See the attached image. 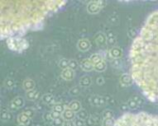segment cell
<instances>
[{
	"instance_id": "cell-1",
	"label": "cell",
	"mask_w": 158,
	"mask_h": 126,
	"mask_svg": "<svg viewBox=\"0 0 158 126\" xmlns=\"http://www.w3.org/2000/svg\"><path fill=\"white\" fill-rule=\"evenodd\" d=\"M129 60L135 83L148 99L158 101V10L148 17L138 32Z\"/></svg>"
},
{
	"instance_id": "cell-2",
	"label": "cell",
	"mask_w": 158,
	"mask_h": 126,
	"mask_svg": "<svg viewBox=\"0 0 158 126\" xmlns=\"http://www.w3.org/2000/svg\"><path fill=\"white\" fill-rule=\"evenodd\" d=\"M64 0H2L1 37L25 32L65 6Z\"/></svg>"
},
{
	"instance_id": "cell-3",
	"label": "cell",
	"mask_w": 158,
	"mask_h": 126,
	"mask_svg": "<svg viewBox=\"0 0 158 126\" xmlns=\"http://www.w3.org/2000/svg\"><path fill=\"white\" fill-rule=\"evenodd\" d=\"M115 126H158V116L146 112L126 113L117 119Z\"/></svg>"
},
{
	"instance_id": "cell-4",
	"label": "cell",
	"mask_w": 158,
	"mask_h": 126,
	"mask_svg": "<svg viewBox=\"0 0 158 126\" xmlns=\"http://www.w3.org/2000/svg\"><path fill=\"white\" fill-rule=\"evenodd\" d=\"M7 47L15 52H22L27 49L29 46V43L24 38H18V37H12L10 36L7 40Z\"/></svg>"
},
{
	"instance_id": "cell-5",
	"label": "cell",
	"mask_w": 158,
	"mask_h": 126,
	"mask_svg": "<svg viewBox=\"0 0 158 126\" xmlns=\"http://www.w3.org/2000/svg\"><path fill=\"white\" fill-rule=\"evenodd\" d=\"M106 5L105 1L98 0V1H91L87 5V11L89 13H98L99 11Z\"/></svg>"
},
{
	"instance_id": "cell-6",
	"label": "cell",
	"mask_w": 158,
	"mask_h": 126,
	"mask_svg": "<svg viewBox=\"0 0 158 126\" xmlns=\"http://www.w3.org/2000/svg\"><path fill=\"white\" fill-rule=\"evenodd\" d=\"M123 55V50L118 46H114L109 50V56L113 60H118Z\"/></svg>"
},
{
	"instance_id": "cell-7",
	"label": "cell",
	"mask_w": 158,
	"mask_h": 126,
	"mask_svg": "<svg viewBox=\"0 0 158 126\" xmlns=\"http://www.w3.org/2000/svg\"><path fill=\"white\" fill-rule=\"evenodd\" d=\"M77 48L80 51L85 52L90 48V42L87 39H81L78 41Z\"/></svg>"
},
{
	"instance_id": "cell-8",
	"label": "cell",
	"mask_w": 158,
	"mask_h": 126,
	"mask_svg": "<svg viewBox=\"0 0 158 126\" xmlns=\"http://www.w3.org/2000/svg\"><path fill=\"white\" fill-rule=\"evenodd\" d=\"M95 43L98 45V46H103L107 44V35L103 33V32H98L95 36Z\"/></svg>"
},
{
	"instance_id": "cell-9",
	"label": "cell",
	"mask_w": 158,
	"mask_h": 126,
	"mask_svg": "<svg viewBox=\"0 0 158 126\" xmlns=\"http://www.w3.org/2000/svg\"><path fill=\"white\" fill-rule=\"evenodd\" d=\"M80 68L84 72H91L94 69V64L89 59H85L80 63Z\"/></svg>"
},
{
	"instance_id": "cell-10",
	"label": "cell",
	"mask_w": 158,
	"mask_h": 126,
	"mask_svg": "<svg viewBox=\"0 0 158 126\" xmlns=\"http://www.w3.org/2000/svg\"><path fill=\"white\" fill-rule=\"evenodd\" d=\"M61 77L66 81H70L72 80L75 77V71L72 70L70 68L68 69H66L62 70L61 72Z\"/></svg>"
},
{
	"instance_id": "cell-11",
	"label": "cell",
	"mask_w": 158,
	"mask_h": 126,
	"mask_svg": "<svg viewBox=\"0 0 158 126\" xmlns=\"http://www.w3.org/2000/svg\"><path fill=\"white\" fill-rule=\"evenodd\" d=\"M120 83L123 85V86H130L133 83V78L132 77L131 74H123L121 77H120Z\"/></svg>"
},
{
	"instance_id": "cell-12",
	"label": "cell",
	"mask_w": 158,
	"mask_h": 126,
	"mask_svg": "<svg viewBox=\"0 0 158 126\" xmlns=\"http://www.w3.org/2000/svg\"><path fill=\"white\" fill-rule=\"evenodd\" d=\"M62 117L66 121H72L75 117V113L74 111H72L70 109L66 107L65 111L63 112V114H62Z\"/></svg>"
},
{
	"instance_id": "cell-13",
	"label": "cell",
	"mask_w": 158,
	"mask_h": 126,
	"mask_svg": "<svg viewBox=\"0 0 158 126\" xmlns=\"http://www.w3.org/2000/svg\"><path fill=\"white\" fill-rule=\"evenodd\" d=\"M23 105H24V99L22 97H15L11 103V106H13L14 109L21 108Z\"/></svg>"
},
{
	"instance_id": "cell-14",
	"label": "cell",
	"mask_w": 158,
	"mask_h": 126,
	"mask_svg": "<svg viewBox=\"0 0 158 126\" xmlns=\"http://www.w3.org/2000/svg\"><path fill=\"white\" fill-rule=\"evenodd\" d=\"M35 86V82L33 80H32V79H27V80H25L24 82H23V84H22L23 89H24L26 91L34 90Z\"/></svg>"
},
{
	"instance_id": "cell-15",
	"label": "cell",
	"mask_w": 158,
	"mask_h": 126,
	"mask_svg": "<svg viewBox=\"0 0 158 126\" xmlns=\"http://www.w3.org/2000/svg\"><path fill=\"white\" fill-rule=\"evenodd\" d=\"M91 102L94 105L101 106V105L105 104V99H104V97H100V96H94L91 98Z\"/></svg>"
},
{
	"instance_id": "cell-16",
	"label": "cell",
	"mask_w": 158,
	"mask_h": 126,
	"mask_svg": "<svg viewBox=\"0 0 158 126\" xmlns=\"http://www.w3.org/2000/svg\"><path fill=\"white\" fill-rule=\"evenodd\" d=\"M30 120H31V118H30L25 112L21 113V114L18 116V123L21 124V125H28V124L30 123Z\"/></svg>"
},
{
	"instance_id": "cell-17",
	"label": "cell",
	"mask_w": 158,
	"mask_h": 126,
	"mask_svg": "<svg viewBox=\"0 0 158 126\" xmlns=\"http://www.w3.org/2000/svg\"><path fill=\"white\" fill-rule=\"evenodd\" d=\"M92 84L91 77L88 75H84L80 79V85L83 88H88Z\"/></svg>"
},
{
	"instance_id": "cell-18",
	"label": "cell",
	"mask_w": 158,
	"mask_h": 126,
	"mask_svg": "<svg viewBox=\"0 0 158 126\" xmlns=\"http://www.w3.org/2000/svg\"><path fill=\"white\" fill-rule=\"evenodd\" d=\"M67 107L76 114L77 112H79L81 110V104L80 102H78V101H72L71 102H70V104L68 105Z\"/></svg>"
},
{
	"instance_id": "cell-19",
	"label": "cell",
	"mask_w": 158,
	"mask_h": 126,
	"mask_svg": "<svg viewBox=\"0 0 158 126\" xmlns=\"http://www.w3.org/2000/svg\"><path fill=\"white\" fill-rule=\"evenodd\" d=\"M106 68H107V63L104 60L99 61L98 63H95L94 65V69L97 72H104V71H105Z\"/></svg>"
},
{
	"instance_id": "cell-20",
	"label": "cell",
	"mask_w": 158,
	"mask_h": 126,
	"mask_svg": "<svg viewBox=\"0 0 158 126\" xmlns=\"http://www.w3.org/2000/svg\"><path fill=\"white\" fill-rule=\"evenodd\" d=\"M38 96L39 92L36 90H32L26 92V98L29 101H35L38 98Z\"/></svg>"
},
{
	"instance_id": "cell-21",
	"label": "cell",
	"mask_w": 158,
	"mask_h": 126,
	"mask_svg": "<svg viewBox=\"0 0 158 126\" xmlns=\"http://www.w3.org/2000/svg\"><path fill=\"white\" fill-rule=\"evenodd\" d=\"M66 106L64 105L63 103H56L55 105H53V109L52 111L56 112H58L59 114H60L61 116H62V114H63V112L65 111V110H66Z\"/></svg>"
},
{
	"instance_id": "cell-22",
	"label": "cell",
	"mask_w": 158,
	"mask_h": 126,
	"mask_svg": "<svg viewBox=\"0 0 158 126\" xmlns=\"http://www.w3.org/2000/svg\"><path fill=\"white\" fill-rule=\"evenodd\" d=\"M116 120L113 119V117L111 118H104L102 121V126H115Z\"/></svg>"
},
{
	"instance_id": "cell-23",
	"label": "cell",
	"mask_w": 158,
	"mask_h": 126,
	"mask_svg": "<svg viewBox=\"0 0 158 126\" xmlns=\"http://www.w3.org/2000/svg\"><path fill=\"white\" fill-rule=\"evenodd\" d=\"M42 101L47 105H50L54 102V97L51 94H45L42 97Z\"/></svg>"
},
{
	"instance_id": "cell-24",
	"label": "cell",
	"mask_w": 158,
	"mask_h": 126,
	"mask_svg": "<svg viewBox=\"0 0 158 126\" xmlns=\"http://www.w3.org/2000/svg\"><path fill=\"white\" fill-rule=\"evenodd\" d=\"M89 60H90V61L93 63V64L95 65V63H98L99 61L103 60V58L102 56L100 55H98V54H94V55H92L90 56Z\"/></svg>"
},
{
	"instance_id": "cell-25",
	"label": "cell",
	"mask_w": 158,
	"mask_h": 126,
	"mask_svg": "<svg viewBox=\"0 0 158 126\" xmlns=\"http://www.w3.org/2000/svg\"><path fill=\"white\" fill-rule=\"evenodd\" d=\"M4 85L7 88H13L15 86V81L12 78V77H7L5 81H4Z\"/></svg>"
},
{
	"instance_id": "cell-26",
	"label": "cell",
	"mask_w": 158,
	"mask_h": 126,
	"mask_svg": "<svg viewBox=\"0 0 158 126\" xmlns=\"http://www.w3.org/2000/svg\"><path fill=\"white\" fill-rule=\"evenodd\" d=\"M76 116H77L78 119H83V120H84V119H87L89 117L88 113L85 111L84 110H82V109H81L80 111L76 113Z\"/></svg>"
},
{
	"instance_id": "cell-27",
	"label": "cell",
	"mask_w": 158,
	"mask_h": 126,
	"mask_svg": "<svg viewBox=\"0 0 158 126\" xmlns=\"http://www.w3.org/2000/svg\"><path fill=\"white\" fill-rule=\"evenodd\" d=\"M138 35V32H137V30L135 28H129L128 31H127V36L129 38H133V39H136V37Z\"/></svg>"
},
{
	"instance_id": "cell-28",
	"label": "cell",
	"mask_w": 158,
	"mask_h": 126,
	"mask_svg": "<svg viewBox=\"0 0 158 126\" xmlns=\"http://www.w3.org/2000/svg\"><path fill=\"white\" fill-rule=\"evenodd\" d=\"M69 63H70V60H68L67 59H62L59 62V67L60 69H62V70L66 69L69 68Z\"/></svg>"
},
{
	"instance_id": "cell-29",
	"label": "cell",
	"mask_w": 158,
	"mask_h": 126,
	"mask_svg": "<svg viewBox=\"0 0 158 126\" xmlns=\"http://www.w3.org/2000/svg\"><path fill=\"white\" fill-rule=\"evenodd\" d=\"M65 119H63V117L61 116L60 118H57V119H55L53 120L52 125L53 126H63L64 124H65Z\"/></svg>"
},
{
	"instance_id": "cell-30",
	"label": "cell",
	"mask_w": 158,
	"mask_h": 126,
	"mask_svg": "<svg viewBox=\"0 0 158 126\" xmlns=\"http://www.w3.org/2000/svg\"><path fill=\"white\" fill-rule=\"evenodd\" d=\"M137 104H138V103H137L136 101H134L133 98L130 99V100H128V102L127 103V105L128 106V108L132 109V110H135V109L137 108Z\"/></svg>"
},
{
	"instance_id": "cell-31",
	"label": "cell",
	"mask_w": 158,
	"mask_h": 126,
	"mask_svg": "<svg viewBox=\"0 0 158 126\" xmlns=\"http://www.w3.org/2000/svg\"><path fill=\"white\" fill-rule=\"evenodd\" d=\"M43 119L45 120V122L49 123V124H52L53 122V119L51 117V112H46L43 115Z\"/></svg>"
},
{
	"instance_id": "cell-32",
	"label": "cell",
	"mask_w": 158,
	"mask_h": 126,
	"mask_svg": "<svg viewBox=\"0 0 158 126\" xmlns=\"http://www.w3.org/2000/svg\"><path fill=\"white\" fill-rule=\"evenodd\" d=\"M80 93V87H77V86L76 87H73L70 90V94L71 96L75 97V96H78Z\"/></svg>"
},
{
	"instance_id": "cell-33",
	"label": "cell",
	"mask_w": 158,
	"mask_h": 126,
	"mask_svg": "<svg viewBox=\"0 0 158 126\" xmlns=\"http://www.w3.org/2000/svg\"><path fill=\"white\" fill-rule=\"evenodd\" d=\"M1 119L4 121H7V120H9L11 119V114L8 111H2V114H1Z\"/></svg>"
},
{
	"instance_id": "cell-34",
	"label": "cell",
	"mask_w": 158,
	"mask_h": 126,
	"mask_svg": "<svg viewBox=\"0 0 158 126\" xmlns=\"http://www.w3.org/2000/svg\"><path fill=\"white\" fill-rule=\"evenodd\" d=\"M78 66H79V64H78L76 60H70V63H69V68H70V69H71L75 71V70L77 69Z\"/></svg>"
},
{
	"instance_id": "cell-35",
	"label": "cell",
	"mask_w": 158,
	"mask_h": 126,
	"mask_svg": "<svg viewBox=\"0 0 158 126\" xmlns=\"http://www.w3.org/2000/svg\"><path fill=\"white\" fill-rule=\"evenodd\" d=\"M103 117H104V118H111V117H113V112L111 111H109V110H106L104 111L103 112L102 114Z\"/></svg>"
},
{
	"instance_id": "cell-36",
	"label": "cell",
	"mask_w": 158,
	"mask_h": 126,
	"mask_svg": "<svg viewBox=\"0 0 158 126\" xmlns=\"http://www.w3.org/2000/svg\"><path fill=\"white\" fill-rule=\"evenodd\" d=\"M107 43L109 45H115L116 44V38H115V35H113V36H107Z\"/></svg>"
},
{
	"instance_id": "cell-37",
	"label": "cell",
	"mask_w": 158,
	"mask_h": 126,
	"mask_svg": "<svg viewBox=\"0 0 158 126\" xmlns=\"http://www.w3.org/2000/svg\"><path fill=\"white\" fill-rule=\"evenodd\" d=\"M75 126H84L85 125V124H84V120H83V119H75Z\"/></svg>"
},
{
	"instance_id": "cell-38",
	"label": "cell",
	"mask_w": 158,
	"mask_h": 126,
	"mask_svg": "<svg viewBox=\"0 0 158 126\" xmlns=\"http://www.w3.org/2000/svg\"><path fill=\"white\" fill-rule=\"evenodd\" d=\"M51 117H52L53 120H54L55 119H57V118H60V117L62 116L60 114H59L58 112L54 111H52L51 112Z\"/></svg>"
},
{
	"instance_id": "cell-39",
	"label": "cell",
	"mask_w": 158,
	"mask_h": 126,
	"mask_svg": "<svg viewBox=\"0 0 158 126\" xmlns=\"http://www.w3.org/2000/svg\"><path fill=\"white\" fill-rule=\"evenodd\" d=\"M109 21H110V22L112 24L115 25L118 22V18H117V17H111V18H109Z\"/></svg>"
},
{
	"instance_id": "cell-40",
	"label": "cell",
	"mask_w": 158,
	"mask_h": 126,
	"mask_svg": "<svg viewBox=\"0 0 158 126\" xmlns=\"http://www.w3.org/2000/svg\"><path fill=\"white\" fill-rule=\"evenodd\" d=\"M24 112L30 117V118H32V116H34V111H33L32 110H31V109H28L27 111H25Z\"/></svg>"
},
{
	"instance_id": "cell-41",
	"label": "cell",
	"mask_w": 158,
	"mask_h": 126,
	"mask_svg": "<svg viewBox=\"0 0 158 126\" xmlns=\"http://www.w3.org/2000/svg\"><path fill=\"white\" fill-rule=\"evenodd\" d=\"M96 83L98 85H103V84L104 83V77H98L97 78V80H96Z\"/></svg>"
},
{
	"instance_id": "cell-42",
	"label": "cell",
	"mask_w": 158,
	"mask_h": 126,
	"mask_svg": "<svg viewBox=\"0 0 158 126\" xmlns=\"http://www.w3.org/2000/svg\"><path fill=\"white\" fill-rule=\"evenodd\" d=\"M63 126H75L73 121H65Z\"/></svg>"
},
{
	"instance_id": "cell-43",
	"label": "cell",
	"mask_w": 158,
	"mask_h": 126,
	"mask_svg": "<svg viewBox=\"0 0 158 126\" xmlns=\"http://www.w3.org/2000/svg\"><path fill=\"white\" fill-rule=\"evenodd\" d=\"M128 108V106H127V104H123V105H121V109H122V110H127V109Z\"/></svg>"
},
{
	"instance_id": "cell-44",
	"label": "cell",
	"mask_w": 158,
	"mask_h": 126,
	"mask_svg": "<svg viewBox=\"0 0 158 126\" xmlns=\"http://www.w3.org/2000/svg\"><path fill=\"white\" fill-rule=\"evenodd\" d=\"M17 126H27V125H21V124H18Z\"/></svg>"
}]
</instances>
